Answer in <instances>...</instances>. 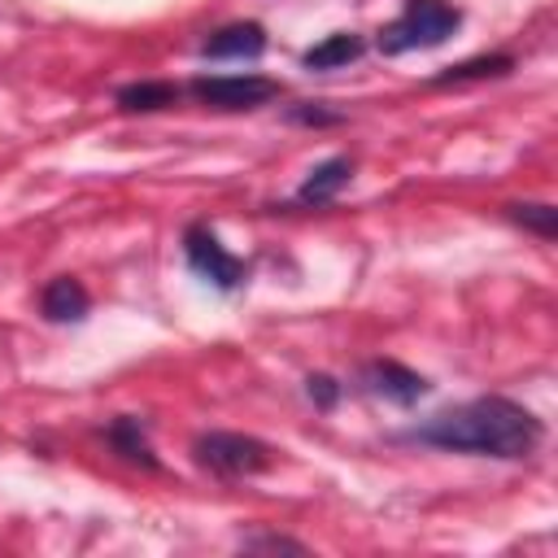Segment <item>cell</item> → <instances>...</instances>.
Wrapping results in <instances>:
<instances>
[{"mask_svg":"<svg viewBox=\"0 0 558 558\" xmlns=\"http://www.w3.org/2000/svg\"><path fill=\"white\" fill-rule=\"evenodd\" d=\"M244 549H292V554H301L305 545L301 541H288V536H248Z\"/></svg>","mask_w":558,"mask_h":558,"instance_id":"17","label":"cell"},{"mask_svg":"<svg viewBox=\"0 0 558 558\" xmlns=\"http://www.w3.org/2000/svg\"><path fill=\"white\" fill-rule=\"evenodd\" d=\"M183 253H187V266H192L201 279H209L214 288L231 292V288L244 283V262H240L235 253H227L209 227H187V235H183Z\"/></svg>","mask_w":558,"mask_h":558,"instance_id":"5","label":"cell"},{"mask_svg":"<svg viewBox=\"0 0 558 558\" xmlns=\"http://www.w3.org/2000/svg\"><path fill=\"white\" fill-rule=\"evenodd\" d=\"M109 445H113L122 458H131V462L157 466V458H153V449H148V440H144V432H140V418H118V423L109 427Z\"/></svg>","mask_w":558,"mask_h":558,"instance_id":"13","label":"cell"},{"mask_svg":"<svg viewBox=\"0 0 558 558\" xmlns=\"http://www.w3.org/2000/svg\"><path fill=\"white\" fill-rule=\"evenodd\" d=\"M262 48H266V31L257 22H231L201 44L205 57H257Z\"/></svg>","mask_w":558,"mask_h":558,"instance_id":"8","label":"cell"},{"mask_svg":"<svg viewBox=\"0 0 558 558\" xmlns=\"http://www.w3.org/2000/svg\"><path fill=\"white\" fill-rule=\"evenodd\" d=\"M192 96L209 109H257L279 96V83L262 74H205L192 83Z\"/></svg>","mask_w":558,"mask_h":558,"instance_id":"4","label":"cell"},{"mask_svg":"<svg viewBox=\"0 0 558 558\" xmlns=\"http://www.w3.org/2000/svg\"><path fill=\"white\" fill-rule=\"evenodd\" d=\"M506 214L519 222V227H527V231H536L541 240H554V231H558V209L554 205H506Z\"/></svg>","mask_w":558,"mask_h":558,"instance_id":"14","label":"cell"},{"mask_svg":"<svg viewBox=\"0 0 558 558\" xmlns=\"http://www.w3.org/2000/svg\"><path fill=\"white\" fill-rule=\"evenodd\" d=\"M510 57L506 52H493V57H471V61H458V65H449L445 74H436V83L445 87V83H471V78H501V74H510Z\"/></svg>","mask_w":558,"mask_h":558,"instance_id":"11","label":"cell"},{"mask_svg":"<svg viewBox=\"0 0 558 558\" xmlns=\"http://www.w3.org/2000/svg\"><path fill=\"white\" fill-rule=\"evenodd\" d=\"M288 118H292V122H305V126H331V122H340V113H331V109H323V105H314V100L296 105Z\"/></svg>","mask_w":558,"mask_h":558,"instance_id":"15","label":"cell"},{"mask_svg":"<svg viewBox=\"0 0 558 558\" xmlns=\"http://www.w3.org/2000/svg\"><path fill=\"white\" fill-rule=\"evenodd\" d=\"M174 96H179V87H170V83H131V87H122L118 92V105L122 109H140V113H153V109H166V105H174Z\"/></svg>","mask_w":558,"mask_h":558,"instance_id":"12","label":"cell"},{"mask_svg":"<svg viewBox=\"0 0 558 558\" xmlns=\"http://www.w3.org/2000/svg\"><path fill=\"white\" fill-rule=\"evenodd\" d=\"M362 57V35H353V31H336V35H327L323 44H314V48H305V70H336V65H349V61H357Z\"/></svg>","mask_w":558,"mask_h":558,"instance_id":"10","label":"cell"},{"mask_svg":"<svg viewBox=\"0 0 558 558\" xmlns=\"http://www.w3.org/2000/svg\"><path fill=\"white\" fill-rule=\"evenodd\" d=\"M462 13L449 0H405V9L379 31V52L397 57L410 48H436L458 31Z\"/></svg>","mask_w":558,"mask_h":558,"instance_id":"2","label":"cell"},{"mask_svg":"<svg viewBox=\"0 0 558 558\" xmlns=\"http://www.w3.org/2000/svg\"><path fill=\"white\" fill-rule=\"evenodd\" d=\"M39 305H44V314H48L52 323H78V318L87 314L92 296H87V288H83L78 279H70V275H57V279L44 288Z\"/></svg>","mask_w":558,"mask_h":558,"instance_id":"9","label":"cell"},{"mask_svg":"<svg viewBox=\"0 0 558 558\" xmlns=\"http://www.w3.org/2000/svg\"><path fill=\"white\" fill-rule=\"evenodd\" d=\"M305 384H310V397H314L323 410H331V405H336V397H340V384H336L331 375H310Z\"/></svg>","mask_w":558,"mask_h":558,"instance_id":"16","label":"cell"},{"mask_svg":"<svg viewBox=\"0 0 558 558\" xmlns=\"http://www.w3.org/2000/svg\"><path fill=\"white\" fill-rule=\"evenodd\" d=\"M349 174H353L349 157H327V161H318V166L305 174V183L296 187V201H301V205H327V201L340 196V187L349 183Z\"/></svg>","mask_w":558,"mask_h":558,"instance_id":"7","label":"cell"},{"mask_svg":"<svg viewBox=\"0 0 558 558\" xmlns=\"http://www.w3.org/2000/svg\"><path fill=\"white\" fill-rule=\"evenodd\" d=\"M541 436H545L541 418L510 397L462 401L410 432V440L453 449V453H484V458H527L541 445Z\"/></svg>","mask_w":558,"mask_h":558,"instance_id":"1","label":"cell"},{"mask_svg":"<svg viewBox=\"0 0 558 558\" xmlns=\"http://www.w3.org/2000/svg\"><path fill=\"white\" fill-rule=\"evenodd\" d=\"M196 462L222 480H244V475H257L275 462V449L257 436H244V432H205L196 436L192 445Z\"/></svg>","mask_w":558,"mask_h":558,"instance_id":"3","label":"cell"},{"mask_svg":"<svg viewBox=\"0 0 558 558\" xmlns=\"http://www.w3.org/2000/svg\"><path fill=\"white\" fill-rule=\"evenodd\" d=\"M362 384L384 397V401H397V405H414L423 392H427V379L401 362H366L362 366Z\"/></svg>","mask_w":558,"mask_h":558,"instance_id":"6","label":"cell"}]
</instances>
